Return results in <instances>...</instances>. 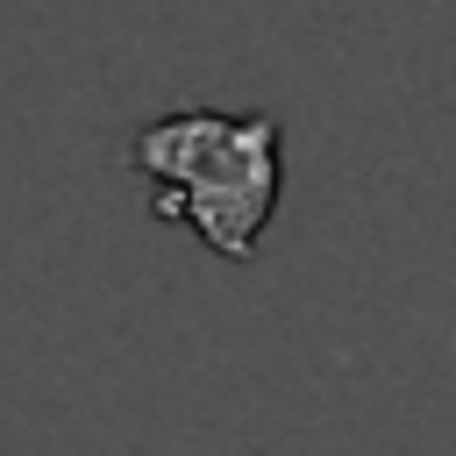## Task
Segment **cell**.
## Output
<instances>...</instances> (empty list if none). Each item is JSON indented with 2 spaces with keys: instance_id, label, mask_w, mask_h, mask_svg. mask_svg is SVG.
Listing matches in <instances>:
<instances>
[{
  "instance_id": "1",
  "label": "cell",
  "mask_w": 456,
  "mask_h": 456,
  "mask_svg": "<svg viewBox=\"0 0 456 456\" xmlns=\"http://www.w3.org/2000/svg\"><path fill=\"white\" fill-rule=\"evenodd\" d=\"M150 214L200 235L207 256L249 264L285 200V128L271 107H171L128 135Z\"/></svg>"
}]
</instances>
